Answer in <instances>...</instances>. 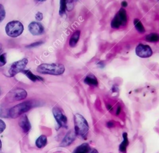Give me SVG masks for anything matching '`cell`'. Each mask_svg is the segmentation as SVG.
I'll use <instances>...</instances> for the list:
<instances>
[{
	"mask_svg": "<svg viewBox=\"0 0 159 153\" xmlns=\"http://www.w3.org/2000/svg\"><path fill=\"white\" fill-rule=\"evenodd\" d=\"M74 125L76 136L80 139H86L89 131V125L86 120L81 115L76 113L74 115Z\"/></svg>",
	"mask_w": 159,
	"mask_h": 153,
	"instance_id": "cell-1",
	"label": "cell"
},
{
	"mask_svg": "<svg viewBox=\"0 0 159 153\" xmlns=\"http://www.w3.org/2000/svg\"><path fill=\"white\" fill-rule=\"evenodd\" d=\"M65 70V66L58 63H43L40 64L37 68V71L40 74L55 76L63 74Z\"/></svg>",
	"mask_w": 159,
	"mask_h": 153,
	"instance_id": "cell-2",
	"label": "cell"
},
{
	"mask_svg": "<svg viewBox=\"0 0 159 153\" xmlns=\"http://www.w3.org/2000/svg\"><path fill=\"white\" fill-rule=\"evenodd\" d=\"M32 107V103L29 101L19 103L9 110V116L12 118H16L29 111Z\"/></svg>",
	"mask_w": 159,
	"mask_h": 153,
	"instance_id": "cell-3",
	"label": "cell"
},
{
	"mask_svg": "<svg viewBox=\"0 0 159 153\" xmlns=\"http://www.w3.org/2000/svg\"><path fill=\"white\" fill-rule=\"evenodd\" d=\"M5 30L8 36L15 38L21 35L24 30V26L20 22L12 20L6 24Z\"/></svg>",
	"mask_w": 159,
	"mask_h": 153,
	"instance_id": "cell-4",
	"label": "cell"
},
{
	"mask_svg": "<svg viewBox=\"0 0 159 153\" xmlns=\"http://www.w3.org/2000/svg\"><path fill=\"white\" fill-rule=\"evenodd\" d=\"M127 22V17L125 10L120 8L116 14L111 23V26L113 28H118L122 25H125Z\"/></svg>",
	"mask_w": 159,
	"mask_h": 153,
	"instance_id": "cell-5",
	"label": "cell"
},
{
	"mask_svg": "<svg viewBox=\"0 0 159 153\" xmlns=\"http://www.w3.org/2000/svg\"><path fill=\"white\" fill-rule=\"evenodd\" d=\"M27 95V92L21 88H16L11 90L6 96V98L9 102H15L24 100Z\"/></svg>",
	"mask_w": 159,
	"mask_h": 153,
	"instance_id": "cell-6",
	"label": "cell"
},
{
	"mask_svg": "<svg viewBox=\"0 0 159 153\" xmlns=\"http://www.w3.org/2000/svg\"><path fill=\"white\" fill-rule=\"evenodd\" d=\"M52 112L59 127L67 128L68 120L63 110L58 107H54L52 109Z\"/></svg>",
	"mask_w": 159,
	"mask_h": 153,
	"instance_id": "cell-7",
	"label": "cell"
},
{
	"mask_svg": "<svg viewBox=\"0 0 159 153\" xmlns=\"http://www.w3.org/2000/svg\"><path fill=\"white\" fill-rule=\"evenodd\" d=\"M27 63L28 59L27 58H23L20 60L13 63L9 70L10 76H14L19 72H22L23 70H24V68L26 66Z\"/></svg>",
	"mask_w": 159,
	"mask_h": 153,
	"instance_id": "cell-8",
	"label": "cell"
},
{
	"mask_svg": "<svg viewBox=\"0 0 159 153\" xmlns=\"http://www.w3.org/2000/svg\"><path fill=\"white\" fill-rule=\"evenodd\" d=\"M135 54L140 58H146L150 57L153 54V51L150 46L140 43L135 48Z\"/></svg>",
	"mask_w": 159,
	"mask_h": 153,
	"instance_id": "cell-9",
	"label": "cell"
},
{
	"mask_svg": "<svg viewBox=\"0 0 159 153\" xmlns=\"http://www.w3.org/2000/svg\"><path fill=\"white\" fill-rule=\"evenodd\" d=\"M29 30L33 35H39L44 32L43 25L38 22H32L29 25Z\"/></svg>",
	"mask_w": 159,
	"mask_h": 153,
	"instance_id": "cell-10",
	"label": "cell"
},
{
	"mask_svg": "<svg viewBox=\"0 0 159 153\" xmlns=\"http://www.w3.org/2000/svg\"><path fill=\"white\" fill-rule=\"evenodd\" d=\"M76 136L75 131L73 129L70 130L69 131L67 132V133L66 134V135L62 139L61 143L60 144V146L65 147H67V146H70L75 140Z\"/></svg>",
	"mask_w": 159,
	"mask_h": 153,
	"instance_id": "cell-11",
	"label": "cell"
},
{
	"mask_svg": "<svg viewBox=\"0 0 159 153\" xmlns=\"http://www.w3.org/2000/svg\"><path fill=\"white\" fill-rule=\"evenodd\" d=\"M19 125L21 128L24 133H26L29 131L31 128V125L26 115H23L20 116L19 121Z\"/></svg>",
	"mask_w": 159,
	"mask_h": 153,
	"instance_id": "cell-12",
	"label": "cell"
},
{
	"mask_svg": "<svg viewBox=\"0 0 159 153\" xmlns=\"http://www.w3.org/2000/svg\"><path fill=\"white\" fill-rule=\"evenodd\" d=\"M122 138H123V141H122V142L119 145V150L122 153H126L127 147L129 145V139H128L127 133H125V132L123 133Z\"/></svg>",
	"mask_w": 159,
	"mask_h": 153,
	"instance_id": "cell-13",
	"label": "cell"
},
{
	"mask_svg": "<svg viewBox=\"0 0 159 153\" xmlns=\"http://www.w3.org/2000/svg\"><path fill=\"white\" fill-rule=\"evenodd\" d=\"M91 149V148L88 143H83L77 146L73 153H89Z\"/></svg>",
	"mask_w": 159,
	"mask_h": 153,
	"instance_id": "cell-14",
	"label": "cell"
},
{
	"mask_svg": "<svg viewBox=\"0 0 159 153\" xmlns=\"http://www.w3.org/2000/svg\"><path fill=\"white\" fill-rule=\"evenodd\" d=\"M80 33H81L80 30H76L71 35V36L70 38V40H69V45L71 47H74L76 46V45L77 44V43L79 40Z\"/></svg>",
	"mask_w": 159,
	"mask_h": 153,
	"instance_id": "cell-15",
	"label": "cell"
},
{
	"mask_svg": "<svg viewBox=\"0 0 159 153\" xmlns=\"http://www.w3.org/2000/svg\"><path fill=\"white\" fill-rule=\"evenodd\" d=\"M84 82L86 84L91 86H97L98 85V82L96 77L93 74L87 76L84 79Z\"/></svg>",
	"mask_w": 159,
	"mask_h": 153,
	"instance_id": "cell-16",
	"label": "cell"
},
{
	"mask_svg": "<svg viewBox=\"0 0 159 153\" xmlns=\"http://www.w3.org/2000/svg\"><path fill=\"white\" fill-rule=\"evenodd\" d=\"M47 143V138L45 135L40 136L35 141V145L38 148H43Z\"/></svg>",
	"mask_w": 159,
	"mask_h": 153,
	"instance_id": "cell-17",
	"label": "cell"
},
{
	"mask_svg": "<svg viewBox=\"0 0 159 153\" xmlns=\"http://www.w3.org/2000/svg\"><path fill=\"white\" fill-rule=\"evenodd\" d=\"M24 74H25L26 75V76L29 79H30L31 81L35 82V81H43V79L40 77V76H38L37 75H35L34 74L30 71L29 70H23L22 71Z\"/></svg>",
	"mask_w": 159,
	"mask_h": 153,
	"instance_id": "cell-18",
	"label": "cell"
},
{
	"mask_svg": "<svg viewBox=\"0 0 159 153\" xmlns=\"http://www.w3.org/2000/svg\"><path fill=\"white\" fill-rule=\"evenodd\" d=\"M134 24L135 25V29L140 33H143L145 32V29L143 24L140 22V20L138 19H135L134 20Z\"/></svg>",
	"mask_w": 159,
	"mask_h": 153,
	"instance_id": "cell-19",
	"label": "cell"
},
{
	"mask_svg": "<svg viewBox=\"0 0 159 153\" xmlns=\"http://www.w3.org/2000/svg\"><path fill=\"white\" fill-rule=\"evenodd\" d=\"M145 40L148 42H157L159 41V34L157 33H152L147 35Z\"/></svg>",
	"mask_w": 159,
	"mask_h": 153,
	"instance_id": "cell-20",
	"label": "cell"
},
{
	"mask_svg": "<svg viewBox=\"0 0 159 153\" xmlns=\"http://www.w3.org/2000/svg\"><path fill=\"white\" fill-rule=\"evenodd\" d=\"M66 9V1L62 0L60 1V6L59 9V14L60 15H63Z\"/></svg>",
	"mask_w": 159,
	"mask_h": 153,
	"instance_id": "cell-21",
	"label": "cell"
},
{
	"mask_svg": "<svg viewBox=\"0 0 159 153\" xmlns=\"http://www.w3.org/2000/svg\"><path fill=\"white\" fill-rule=\"evenodd\" d=\"M6 16V11L4 6L0 4V22L3 20Z\"/></svg>",
	"mask_w": 159,
	"mask_h": 153,
	"instance_id": "cell-22",
	"label": "cell"
},
{
	"mask_svg": "<svg viewBox=\"0 0 159 153\" xmlns=\"http://www.w3.org/2000/svg\"><path fill=\"white\" fill-rule=\"evenodd\" d=\"M0 116L2 117H8L9 116V110L4 108L2 107L0 108Z\"/></svg>",
	"mask_w": 159,
	"mask_h": 153,
	"instance_id": "cell-23",
	"label": "cell"
},
{
	"mask_svg": "<svg viewBox=\"0 0 159 153\" xmlns=\"http://www.w3.org/2000/svg\"><path fill=\"white\" fill-rule=\"evenodd\" d=\"M6 63V54L4 53L0 55V67L3 66Z\"/></svg>",
	"mask_w": 159,
	"mask_h": 153,
	"instance_id": "cell-24",
	"label": "cell"
},
{
	"mask_svg": "<svg viewBox=\"0 0 159 153\" xmlns=\"http://www.w3.org/2000/svg\"><path fill=\"white\" fill-rule=\"evenodd\" d=\"M6 123L4 122V121L0 119V134L4 131V129H6Z\"/></svg>",
	"mask_w": 159,
	"mask_h": 153,
	"instance_id": "cell-25",
	"label": "cell"
},
{
	"mask_svg": "<svg viewBox=\"0 0 159 153\" xmlns=\"http://www.w3.org/2000/svg\"><path fill=\"white\" fill-rule=\"evenodd\" d=\"M73 8V2L71 1H66V9L71 11Z\"/></svg>",
	"mask_w": 159,
	"mask_h": 153,
	"instance_id": "cell-26",
	"label": "cell"
},
{
	"mask_svg": "<svg viewBox=\"0 0 159 153\" xmlns=\"http://www.w3.org/2000/svg\"><path fill=\"white\" fill-rule=\"evenodd\" d=\"M43 42L42 41H38V42H36L35 43H33L29 45H28L27 47V48H32V47H35V46H39L41 44H42Z\"/></svg>",
	"mask_w": 159,
	"mask_h": 153,
	"instance_id": "cell-27",
	"label": "cell"
},
{
	"mask_svg": "<svg viewBox=\"0 0 159 153\" xmlns=\"http://www.w3.org/2000/svg\"><path fill=\"white\" fill-rule=\"evenodd\" d=\"M35 19H36L37 20H39V21L42 20V19H43V14L40 12H38L35 14Z\"/></svg>",
	"mask_w": 159,
	"mask_h": 153,
	"instance_id": "cell-28",
	"label": "cell"
},
{
	"mask_svg": "<svg viewBox=\"0 0 159 153\" xmlns=\"http://www.w3.org/2000/svg\"><path fill=\"white\" fill-rule=\"evenodd\" d=\"M106 125H107V126L108 128H111V127H114V125H115V124H114V121H108V122L107 123Z\"/></svg>",
	"mask_w": 159,
	"mask_h": 153,
	"instance_id": "cell-29",
	"label": "cell"
},
{
	"mask_svg": "<svg viewBox=\"0 0 159 153\" xmlns=\"http://www.w3.org/2000/svg\"><path fill=\"white\" fill-rule=\"evenodd\" d=\"M120 110H121V107L119 106V107H118V108H117L116 113V115H119V113H120Z\"/></svg>",
	"mask_w": 159,
	"mask_h": 153,
	"instance_id": "cell-30",
	"label": "cell"
},
{
	"mask_svg": "<svg viewBox=\"0 0 159 153\" xmlns=\"http://www.w3.org/2000/svg\"><path fill=\"white\" fill-rule=\"evenodd\" d=\"M121 5L123 7H126L127 6V3L126 1H122V3H121Z\"/></svg>",
	"mask_w": 159,
	"mask_h": 153,
	"instance_id": "cell-31",
	"label": "cell"
},
{
	"mask_svg": "<svg viewBox=\"0 0 159 153\" xmlns=\"http://www.w3.org/2000/svg\"><path fill=\"white\" fill-rule=\"evenodd\" d=\"M112 92H116V90H117V87L115 85H114L112 88Z\"/></svg>",
	"mask_w": 159,
	"mask_h": 153,
	"instance_id": "cell-32",
	"label": "cell"
},
{
	"mask_svg": "<svg viewBox=\"0 0 159 153\" xmlns=\"http://www.w3.org/2000/svg\"><path fill=\"white\" fill-rule=\"evenodd\" d=\"M1 151H2V142L0 139V153H1Z\"/></svg>",
	"mask_w": 159,
	"mask_h": 153,
	"instance_id": "cell-33",
	"label": "cell"
},
{
	"mask_svg": "<svg viewBox=\"0 0 159 153\" xmlns=\"http://www.w3.org/2000/svg\"><path fill=\"white\" fill-rule=\"evenodd\" d=\"M2 44L0 43V54H1V53L2 51Z\"/></svg>",
	"mask_w": 159,
	"mask_h": 153,
	"instance_id": "cell-34",
	"label": "cell"
}]
</instances>
